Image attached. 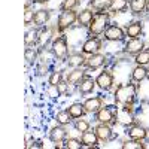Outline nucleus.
I'll return each instance as SVG.
<instances>
[{"mask_svg": "<svg viewBox=\"0 0 149 149\" xmlns=\"http://www.w3.org/2000/svg\"><path fill=\"white\" fill-rule=\"evenodd\" d=\"M85 61H86V57H85L84 52H74V54L69 55L67 64H69V67H72V69H76V67L85 66Z\"/></svg>", "mask_w": 149, "mask_h": 149, "instance_id": "obj_22", "label": "nucleus"}, {"mask_svg": "<svg viewBox=\"0 0 149 149\" xmlns=\"http://www.w3.org/2000/svg\"><path fill=\"white\" fill-rule=\"evenodd\" d=\"M113 82H115V78H113V73L110 70L100 72L95 78V84L102 91H109L112 86H113Z\"/></svg>", "mask_w": 149, "mask_h": 149, "instance_id": "obj_6", "label": "nucleus"}, {"mask_svg": "<svg viewBox=\"0 0 149 149\" xmlns=\"http://www.w3.org/2000/svg\"><path fill=\"white\" fill-rule=\"evenodd\" d=\"M143 49H145V42L142 37H139V39H128L125 45H124V52L128 55H133V57L140 54Z\"/></svg>", "mask_w": 149, "mask_h": 149, "instance_id": "obj_10", "label": "nucleus"}, {"mask_svg": "<svg viewBox=\"0 0 149 149\" xmlns=\"http://www.w3.org/2000/svg\"><path fill=\"white\" fill-rule=\"evenodd\" d=\"M125 37H127L125 30L116 26V24H110L104 31V39L107 42H122Z\"/></svg>", "mask_w": 149, "mask_h": 149, "instance_id": "obj_7", "label": "nucleus"}, {"mask_svg": "<svg viewBox=\"0 0 149 149\" xmlns=\"http://www.w3.org/2000/svg\"><path fill=\"white\" fill-rule=\"evenodd\" d=\"M148 74H149V70L146 69V66L136 64V67L131 70V81L134 84H140V82H143L148 78Z\"/></svg>", "mask_w": 149, "mask_h": 149, "instance_id": "obj_20", "label": "nucleus"}, {"mask_svg": "<svg viewBox=\"0 0 149 149\" xmlns=\"http://www.w3.org/2000/svg\"><path fill=\"white\" fill-rule=\"evenodd\" d=\"M125 34L128 39H139L143 34V22L142 21H131L125 27Z\"/></svg>", "mask_w": 149, "mask_h": 149, "instance_id": "obj_15", "label": "nucleus"}, {"mask_svg": "<svg viewBox=\"0 0 149 149\" xmlns=\"http://www.w3.org/2000/svg\"><path fill=\"white\" fill-rule=\"evenodd\" d=\"M69 82L67 81H61L57 86H54V88H57V93L58 95H67L69 94Z\"/></svg>", "mask_w": 149, "mask_h": 149, "instance_id": "obj_38", "label": "nucleus"}, {"mask_svg": "<svg viewBox=\"0 0 149 149\" xmlns=\"http://www.w3.org/2000/svg\"><path fill=\"white\" fill-rule=\"evenodd\" d=\"M49 73V67L46 63H40L39 66L36 67V74L37 76H46V74Z\"/></svg>", "mask_w": 149, "mask_h": 149, "instance_id": "obj_39", "label": "nucleus"}, {"mask_svg": "<svg viewBox=\"0 0 149 149\" xmlns=\"http://www.w3.org/2000/svg\"><path fill=\"white\" fill-rule=\"evenodd\" d=\"M146 14L149 15V0H148V3H146Z\"/></svg>", "mask_w": 149, "mask_h": 149, "instance_id": "obj_43", "label": "nucleus"}, {"mask_svg": "<svg viewBox=\"0 0 149 149\" xmlns=\"http://www.w3.org/2000/svg\"><path fill=\"white\" fill-rule=\"evenodd\" d=\"M51 52L60 61H64L69 58V43H67L66 36L61 34V36L54 37V40L51 42Z\"/></svg>", "mask_w": 149, "mask_h": 149, "instance_id": "obj_3", "label": "nucleus"}, {"mask_svg": "<svg viewBox=\"0 0 149 149\" xmlns=\"http://www.w3.org/2000/svg\"><path fill=\"white\" fill-rule=\"evenodd\" d=\"M54 40V36H52V29L51 27H48L45 26L39 29V40H37V45H39L40 48H45L49 42H52Z\"/></svg>", "mask_w": 149, "mask_h": 149, "instance_id": "obj_19", "label": "nucleus"}, {"mask_svg": "<svg viewBox=\"0 0 149 149\" xmlns=\"http://www.w3.org/2000/svg\"><path fill=\"white\" fill-rule=\"evenodd\" d=\"M79 5V0H63L60 5L61 10H74Z\"/></svg>", "mask_w": 149, "mask_h": 149, "instance_id": "obj_37", "label": "nucleus"}, {"mask_svg": "<svg viewBox=\"0 0 149 149\" xmlns=\"http://www.w3.org/2000/svg\"><path fill=\"white\" fill-rule=\"evenodd\" d=\"M84 107L86 110V113H97L98 110L103 107V98L100 95H93V97H88L86 100L84 102Z\"/></svg>", "mask_w": 149, "mask_h": 149, "instance_id": "obj_14", "label": "nucleus"}, {"mask_svg": "<svg viewBox=\"0 0 149 149\" xmlns=\"http://www.w3.org/2000/svg\"><path fill=\"white\" fill-rule=\"evenodd\" d=\"M136 91L137 90L134 84H119L115 90V102L124 107L131 106L136 98Z\"/></svg>", "mask_w": 149, "mask_h": 149, "instance_id": "obj_1", "label": "nucleus"}, {"mask_svg": "<svg viewBox=\"0 0 149 149\" xmlns=\"http://www.w3.org/2000/svg\"><path fill=\"white\" fill-rule=\"evenodd\" d=\"M61 81H63V72L61 70H55L52 73H49V78H48L49 86H57Z\"/></svg>", "mask_w": 149, "mask_h": 149, "instance_id": "obj_33", "label": "nucleus"}, {"mask_svg": "<svg viewBox=\"0 0 149 149\" xmlns=\"http://www.w3.org/2000/svg\"><path fill=\"white\" fill-rule=\"evenodd\" d=\"M85 74H86V73H85V70H84L82 67H76V69H73V70H70V72L67 73L66 81H67L70 85H78Z\"/></svg>", "mask_w": 149, "mask_h": 149, "instance_id": "obj_24", "label": "nucleus"}, {"mask_svg": "<svg viewBox=\"0 0 149 149\" xmlns=\"http://www.w3.org/2000/svg\"><path fill=\"white\" fill-rule=\"evenodd\" d=\"M112 0H90V6L95 12H106L110 8Z\"/></svg>", "mask_w": 149, "mask_h": 149, "instance_id": "obj_27", "label": "nucleus"}, {"mask_svg": "<svg viewBox=\"0 0 149 149\" xmlns=\"http://www.w3.org/2000/svg\"><path fill=\"white\" fill-rule=\"evenodd\" d=\"M36 146H37V148H42V146H43V145H42V140H37V142H36Z\"/></svg>", "mask_w": 149, "mask_h": 149, "instance_id": "obj_42", "label": "nucleus"}, {"mask_svg": "<svg viewBox=\"0 0 149 149\" xmlns=\"http://www.w3.org/2000/svg\"><path fill=\"white\" fill-rule=\"evenodd\" d=\"M24 60H26L27 66H33L37 61V51L31 46H27L26 51H24Z\"/></svg>", "mask_w": 149, "mask_h": 149, "instance_id": "obj_30", "label": "nucleus"}, {"mask_svg": "<svg viewBox=\"0 0 149 149\" xmlns=\"http://www.w3.org/2000/svg\"><path fill=\"white\" fill-rule=\"evenodd\" d=\"M122 149H145L146 145L143 143V140H137V139H128L121 145Z\"/></svg>", "mask_w": 149, "mask_h": 149, "instance_id": "obj_31", "label": "nucleus"}, {"mask_svg": "<svg viewBox=\"0 0 149 149\" xmlns=\"http://www.w3.org/2000/svg\"><path fill=\"white\" fill-rule=\"evenodd\" d=\"M81 142L84 143L85 148H98V143H100V139L97 137L95 131L88 130L85 133H81Z\"/></svg>", "mask_w": 149, "mask_h": 149, "instance_id": "obj_16", "label": "nucleus"}, {"mask_svg": "<svg viewBox=\"0 0 149 149\" xmlns=\"http://www.w3.org/2000/svg\"><path fill=\"white\" fill-rule=\"evenodd\" d=\"M107 63V55L106 54H102V52H97V54H93V55H88L86 57V61H85V67L88 70H98L102 69L104 64Z\"/></svg>", "mask_w": 149, "mask_h": 149, "instance_id": "obj_8", "label": "nucleus"}, {"mask_svg": "<svg viewBox=\"0 0 149 149\" xmlns=\"http://www.w3.org/2000/svg\"><path fill=\"white\" fill-rule=\"evenodd\" d=\"M34 18H36V10H33V8L24 10V26L26 27H30L31 24H34Z\"/></svg>", "mask_w": 149, "mask_h": 149, "instance_id": "obj_35", "label": "nucleus"}, {"mask_svg": "<svg viewBox=\"0 0 149 149\" xmlns=\"http://www.w3.org/2000/svg\"><path fill=\"white\" fill-rule=\"evenodd\" d=\"M64 148L67 149H81L84 148V143L79 139H74V137H67L64 140Z\"/></svg>", "mask_w": 149, "mask_h": 149, "instance_id": "obj_36", "label": "nucleus"}, {"mask_svg": "<svg viewBox=\"0 0 149 149\" xmlns=\"http://www.w3.org/2000/svg\"><path fill=\"white\" fill-rule=\"evenodd\" d=\"M69 113L72 115L73 119H79V118H84L86 115V110L84 107V103H73L67 107Z\"/></svg>", "mask_w": 149, "mask_h": 149, "instance_id": "obj_25", "label": "nucleus"}, {"mask_svg": "<svg viewBox=\"0 0 149 149\" xmlns=\"http://www.w3.org/2000/svg\"><path fill=\"white\" fill-rule=\"evenodd\" d=\"M90 127H91L90 121L82 119V118L74 119V130H76V131H79V133H85V131H88V130H90Z\"/></svg>", "mask_w": 149, "mask_h": 149, "instance_id": "obj_34", "label": "nucleus"}, {"mask_svg": "<svg viewBox=\"0 0 149 149\" xmlns=\"http://www.w3.org/2000/svg\"><path fill=\"white\" fill-rule=\"evenodd\" d=\"M95 86H97L95 79L91 78V76H88V74H85V76L81 79V82L78 84V91L82 95H90V94L94 93Z\"/></svg>", "mask_w": 149, "mask_h": 149, "instance_id": "obj_13", "label": "nucleus"}, {"mask_svg": "<svg viewBox=\"0 0 149 149\" xmlns=\"http://www.w3.org/2000/svg\"><path fill=\"white\" fill-rule=\"evenodd\" d=\"M37 40H39V30L37 29L26 31V36H24V43H26V46H34V45H37Z\"/></svg>", "mask_w": 149, "mask_h": 149, "instance_id": "obj_28", "label": "nucleus"}, {"mask_svg": "<svg viewBox=\"0 0 149 149\" xmlns=\"http://www.w3.org/2000/svg\"><path fill=\"white\" fill-rule=\"evenodd\" d=\"M102 46H103V42L98 36H90L86 39L81 48V52H84L85 55H93V54H97L102 51Z\"/></svg>", "mask_w": 149, "mask_h": 149, "instance_id": "obj_5", "label": "nucleus"}, {"mask_svg": "<svg viewBox=\"0 0 149 149\" xmlns=\"http://www.w3.org/2000/svg\"><path fill=\"white\" fill-rule=\"evenodd\" d=\"M146 3L148 0H130V12L131 15L139 17L146 12Z\"/></svg>", "mask_w": 149, "mask_h": 149, "instance_id": "obj_23", "label": "nucleus"}, {"mask_svg": "<svg viewBox=\"0 0 149 149\" xmlns=\"http://www.w3.org/2000/svg\"><path fill=\"white\" fill-rule=\"evenodd\" d=\"M134 63L139 66H148L149 64V49H143L140 54H137L134 57Z\"/></svg>", "mask_w": 149, "mask_h": 149, "instance_id": "obj_32", "label": "nucleus"}, {"mask_svg": "<svg viewBox=\"0 0 149 149\" xmlns=\"http://www.w3.org/2000/svg\"><path fill=\"white\" fill-rule=\"evenodd\" d=\"M51 19V10L49 9H39L36 10V18H34V26L36 27H45Z\"/></svg>", "mask_w": 149, "mask_h": 149, "instance_id": "obj_21", "label": "nucleus"}, {"mask_svg": "<svg viewBox=\"0 0 149 149\" xmlns=\"http://www.w3.org/2000/svg\"><path fill=\"white\" fill-rule=\"evenodd\" d=\"M127 136L128 139H137V140H145L148 136H149V131L142 127V125H133L127 130Z\"/></svg>", "mask_w": 149, "mask_h": 149, "instance_id": "obj_18", "label": "nucleus"}, {"mask_svg": "<svg viewBox=\"0 0 149 149\" xmlns=\"http://www.w3.org/2000/svg\"><path fill=\"white\" fill-rule=\"evenodd\" d=\"M93 10L94 9H91V8H85L81 12H78V24L81 27L88 29V26L91 24V21H93V18L95 15V12H93Z\"/></svg>", "mask_w": 149, "mask_h": 149, "instance_id": "obj_17", "label": "nucleus"}, {"mask_svg": "<svg viewBox=\"0 0 149 149\" xmlns=\"http://www.w3.org/2000/svg\"><path fill=\"white\" fill-rule=\"evenodd\" d=\"M78 22V12L76 10H61L57 19V30L58 33H64L69 27Z\"/></svg>", "mask_w": 149, "mask_h": 149, "instance_id": "obj_4", "label": "nucleus"}, {"mask_svg": "<svg viewBox=\"0 0 149 149\" xmlns=\"http://www.w3.org/2000/svg\"><path fill=\"white\" fill-rule=\"evenodd\" d=\"M48 137L52 143H64V140L67 139V130L66 125H60L57 124L55 127H52L48 133Z\"/></svg>", "mask_w": 149, "mask_h": 149, "instance_id": "obj_12", "label": "nucleus"}, {"mask_svg": "<svg viewBox=\"0 0 149 149\" xmlns=\"http://www.w3.org/2000/svg\"><path fill=\"white\" fill-rule=\"evenodd\" d=\"M109 26H110V15L107 12H95L91 24L88 26V34L90 36L104 34V31Z\"/></svg>", "mask_w": 149, "mask_h": 149, "instance_id": "obj_2", "label": "nucleus"}, {"mask_svg": "<svg viewBox=\"0 0 149 149\" xmlns=\"http://www.w3.org/2000/svg\"><path fill=\"white\" fill-rule=\"evenodd\" d=\"M128 8H130L128 0H112L109 10L112 14H121V12H125Z\"/></svg>", "mask_w": 149, "mask_h": 149, "instance_id": "obj_26", "label": "nucleus"}, {"mask_svg": "<svg viewBox=\"0 0 149 149\" xmlns=\"http://www.w3.org/2000/svg\"><path fill=\"white\" fill-rule=\"evenodd\" d=\"M72 121H73V118H72V115L69 113L67 109L57 112V115H55V122H57V124H60V125H69Z\"/></svg>", "mask_w": 149, "mask_h": 149, "instance_id": "obj_29", "label": "nucleus"}, {"mask_svg": "<svg viewBox=\"0 0 149 149\" xmlns=\"http://www.w3.org/2000/svg\"><path fill=\"white\" fill-rule=\"evenodd\" d=\"M49 0H36V3L37 5H45V3H48Z\"/></svg>", "mask_w": 149, "mask_h": 149, "instance_id": "obj_41", "label": "nucleus"}, {"mask_svg": "<svg viewBox=\"0 0 149 149\" xmlns=\"http://www.w3.org/2000/svg\"><path fill=\"white\" fill-rule=\"evenodd\" d=\"M94 118L97 122H103V124H115L116 122V115L110 106L102 107L97 113H94Z\"/></svg>", "mask_w": 149, "mask_h": 149, "instance_id": "obj_9", "label": "nucleus"}, {"mask_svg": "<svg viewBox=\"0 0 149 149\" xmlns=\"http://www.w3.org/2000/svg\"><path fill=\"white\" fill-rule=\"evenodd\" d=\"M33 3H36V0H24V8L29 9V8L33 6Z\"/></svg>", "mask_w": 149, "mask_h": 149, "instance_id": "obj_40", "label": "nucleus"}, {"mask_svg": "<svg viewBox=\"0 0 149 149\" xmlns=\"http://www.w3.org/2000/svg\"><path fill=\"white\" fill-rule=\"evenodd\" d=\"M79 2H84V0H79Z\"/></svg>", "mask_w": 149, "mask_h": 149, "instance_id": "obj_44", "label": "nucleus"}, {"mask_svg": "<svg viewBox=\"0 0 149 149\" xmlns=\"http://www.w3.org/2000/svg\"><path fill=\"white\" fill-rule=\"evenodd\" d=\"M94 131L97 134V137L100 139V142H109L113 139V130H112L110 124H103V122H97V125L94 127Z\"/></svg>", "mask_w": 149, "mask_h": 149, "instance_id": "obj_11", "label": "nucleus"}]
</instances>
